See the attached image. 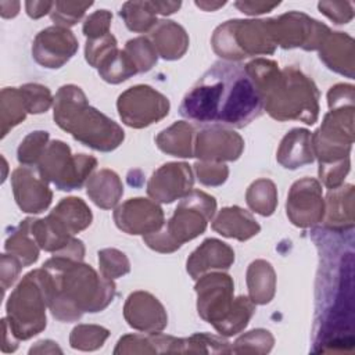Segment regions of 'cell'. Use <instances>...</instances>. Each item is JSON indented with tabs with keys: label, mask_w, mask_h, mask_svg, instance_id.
<instances>
[{
	"label": "cell",
	"mask_w": 355,
	"mask_h": 355,
	"mask_svg": "<svg viewBox=\"0 0 355 355\" xmlns=\"http://www.w3.org/2000/svg\"><path fill=\"white\" fill-rule=\"evenodd\" d=\"M349 158L333 164H319V178L329 190L336 189L344 183V179L349 172Z\"/></svg>",
	"instance_id": "cell-47"
},
{
	"label": "cell",
	"mask_w": 355,
	"mask_h": 355,
	"mask_svg": "<svg viewBox=\"0 0 355 355\" xmlns=\"http://www.w3.org/2000/svg\"><path fill=\"white\" fill-rule=\"evenodd\" d=\"M55 123L82 144L103 153L119 147L125 139L123 129L111 118L89 105L79 86H61L54 97Z\"/></svg>",
	"instance_id": "cell-4"
},
{
	"label": "cell",
	"mask_w": 355,
	"mask_h": 355,
	"mask_svg": "<svg viewBox=\"0 0 355 355\" xmlns=\"http://www.w3.org/2000/svg\"><path fill=\"white\" fill-rule=\"evenodd\" d=\"M114 354H158L155 333L126 334L119 338Z\"/></svg>",
	"instance_id": "cell-42"
},
{
	"label": "cell",
	"mask_w": 355,
	"mask_h": 355,
	"mask_svg": "<svg viewBox=\"0 0 355 355\" xmlns=\"http://www.w3.org/2000/svg\"><path fill=\"white\" fill-rule=\"evenodd\" d=\"M78 51V40L68 28L49 26L37 33L32 46L35 61L44 68H61Z\"/></svg>",
	"instance_id": "cell-14"
},
{
	"label": "cell",
	"mask_w": 355,
	"mask_h": 355,
	"mask_svg": "<svg viewBox=\"0 0 355 355\" xmlns=\"http://www.w3.org/2000/svg\"><path fill=\"white\" fill-rule=\"evenodd\" d=\"M26 105L24 96L19 89L4 87L1 90V118H3V133L4 137L10 128H14L25 119Z\"/></svg>",
	"instance_id": "cell-35"
},
{
	"label": "cell",
	"mask_w": 355,
	"mask_h": 355,
	"mask_svg": "<svg viewBox=\"0 0 355 355\" xmlns=\"http://www.w3.org/2000/svg\"><path fill=\"white\" fill-rule=\"evenodd\" d=\"M93 3H69V1H55L53 3V8L50 11L51 19L62 28H68L75 25L85 14V11Z\"/></svg>",
	"instance_id": "cell-44"
},
{
	"label": "cell",
	"mask_w": 355,
	"mask_h": 355,
	"mask_svg": "<svg viewBox=\"0 0 355 355\" xmlns=\"http://www.w3.org/2000/svg\"><path fill=\"white\" fill-rule=\"evenodd\" d=\"M155 143L161 151L169 155L190 158L194 157L196 133L190 123L178 121L159 132V135L155 137Z\"/></svg>",
	"instance_id": "cell-27"
},
{
	"label": "cell",
	"mask_w": 355,
	"mask_h": 355,
	"mask_svg": "<svg viewBox=\"0 0 355 355\" xmlns=\"http://www.w3.org/2000/svg\"><path fill=\"white\" fill-rule=\"evenodd\" d=\"M123 316L130 327L144 333L161 331L168 324L165 308L147 291H135L126 298Z\"/></svg>",
	"instance_id": "cell-19"
},
{
	"label": "cell",
	"mask_w": 355,
	"mask_h": 355,
	"mask_svg": "<svg viewBox=\"0 0 355 355\" xmlns=\"http://www.w3.org/2000/svg\"><path fill=\"white\" fill-rule=\"evenodd\" d=\"M116 226L128 234H150L164 225L162 208L147 198H130L114 211Z\"/></svg>",
	"instance_id": "cell-16"
},
{
	"label": "cell",
	"mask_w": 355,
	"mask_h": 355,
	"mask_svg": "<svg viewBox=\"0 0 355 355\" xmlns=\"http://www.w3.org/2000/svg\"><path fill=\"white\" fill-rule=\"evenodd\" d=\"M263 110L262 97L245 71L236 62H215L186 93L179 107L182 116L205 125L243 128Z\"/></svg>",
	"instance_id": "cell-1"
},
{
	"label": "cell",
	"mask_w": 355,
	"mask_h": 355,
	"mask_svg": "<svg viewBox=\"0 0 355 355\" xmlns=\"http://www.w3.org/2000/svg\"><path fill=\"white\" fill-rule=\"evenodd\" d=\"M112 14L107 10H98L89 15L83 24V33L87 39L101 37L110 33Z\"/></svg>",
	"instance_id": "cell-48"
},
{
	"label": "cell",
	"mask_w": 355,
	"mask_h": 355,
	"mask_svg": "<svg viewBox=\"0 0 355 355\" xmlns=\"http://www.w3.org/2000/svg\"><path fill=\"white\" fill-rule=\"evenodd\" d=\"M47 141L49 132L46 130H36L29 133L18 147V161L25 166H33L35 164H39L47 148Z\"/></svg>",
	"instance_id": "cell-40"
},
{
	"label": "cell",
	"mask_w": 355,
	"mask_h": 355,
	"mask_svg": "<svg viewBox=\"0 0 355 355\" xmlns=\"http://www.w3.org/2000/svg\"><path fill=\"white\" fill-rule=\"evenodd\" d=\"M234 262V251L218 239H207L187 259V272L197 280L208 270L229 269Z\"/></svg>",
	"instance_id": "cell-20"
},
{
	"label": "cell",
	"mask_w": 355,
	"mask_h": 355,
	"mask_svg": "<svg viewBox=\"0 0 355 355\" xmlns=\"http://www.w3.org/2000/svg\"><path fill=\"white\" fill-rule=\"evenodd\" d=\"M322 126L311 135L319 164H333L349 158L354 143V104L329 107Z\"/></svg>",
	"instance_id": "cell-8"
},
{
	"label": "cell",
	"mask_w": 355,
	"mask_h": 355,
	"mask_svg": "<svg viewBox=\"0 0 355 355\" xmlns=\"http://www.w3.org/2000/svg\"><path fill=\"white\" fill-rule=\"evenodd\" d=\"M108 329L97 324H78L72 329L69 336V344L73 349L94 351L103 347L108 338Z\"/></svg>",
	"instance_id": "cell-36"
},
{
	"label": "cell",
	"mask_w": 355,
	"mask_h": 355,
	"mask_svg": "<svg viewBox=\"0 0 355 355\" xmlns=\"http://www.w3.org/2000/svg\"><path fill=\"white\" fill-rule=\"evenodd\" d=\"M150 36L157 53L168 61L180 58L189 47L186 31L173 21H158Z\"/></svg>",
	"instance_id": "cell-25"
},
{
	"label": "cell",
	"mask_w": 355,
	"mask_h": 355,
	"mask_svg": "<svg viewBox=\"0 0 355 355\" xmlns=\"http://www.w3.org/2000/svg\"><path fill=\"white\" fill-rule=\"evenodd\" d=\"M270 19L275 43L283 49L301 47L306 51L319 50L330 33L327 25L308 17L304 12L290 11Z\"/></svg>",
	"instance_id": "cell-11"
},
{
	"label": "cell",
	"mask_w": 355,
	"mask_h": 355,
	"mask_svg": "<svg viewBox=\"0 0 355 355\" xmlns=\"http://www.w3.org/2000/svg\"><path fill=\"white\" fill-rule=\"evenodd\" d=\"M198 180L205 186H220L229 176V169L222 162L198 161L194 164Z\"/></svg>",
	"instance_id": "cell-46"
},
{
	"label": "cell",
	"mask_w": 355,
	"mask_h": 355,
	"mask_svg": "<svg viewBox=\"0 0 355 355\" xmlns=\"http://www.w3.org/2000/svg\"><path fill=\"white\" fill-rule=\"evenodd\" d=\"M125 51L132 58L137 72H147L157 64L158 53L153 42L147 37H136L129 40L125 46Z\"/></svg>",
	"instance_id": "cell-39"
},
{
	"label": "cell",
	"mask_w": 355,
	"mask_h": 355,
	"mask_svg": "<svg viewBox=\"0 0 355 355\" xmlns=\"http://www.w3.org/2000/svg\"><path fill=\"white\" fill-rule=\"evenodd\" d=\"M247 287L254 304L270 302L276 288V275L272 265L263 259L251 262L247 269Z\"/></svg>",
	"instance_id": "cell-28"
},
{
	"label": "cell",
	"mask_w": 355,
	"mask_h": 355,
	"mask_svg": "<svg viewBox=\"0 0 355 355\" xmlns=\"http://www.w3.org/2000/svg\"><path fill=\"white\" fill-rule=\"evenodd\" d=\"M86 187L90 200L103 209L114 208L123 194L122 182L111 169H101L96 172L89 178Z\"/></svg>",
	"instance_id": "cell-26"
},
{
	"label": "cell",
	"mask_w": 355,
	"mask_h": 355,
	"mask_svg": "<svg viewBox=\"0 0 355 355\" xmlns=\"http://www.w3.org/2000/svg\"><path fill=\"white\" fill-rule=\"evenodd\" d=\"M197 311L201 319L216 327L233 306V280L222 272H212L197 279Z\"/></svg>",
	"instance_id": "cell-12"
},
{
	"label": "cell",
	"mask_w": 355,
	"mask_h": 355,
	"mask_svg": "<svg viewBox=\"0 0 355 355\" xmlns=\"http://www.w3.org/2000/svg\"><path fill=\"white\" fill-rule=\"evenodd\" d=\"M50 275L49 308L60 322H75L85 312H100L115 295L112 280L100 276L90 265L54 255L43 263Z\"/></svg>",
	"instance_id": "cell-2"
},
{
	"label": "cell",
	"mask_w": 355,
	"mask_h": 355,
	"mask_svg": "<svg viewBox=\"0 0 355 355\" xmlns=\"http://www.w3.org/2000/svg\"><path fill=\"white\" fill-rule=\"evenodd\" d=\"M50 297V275L44 268L24 276L7 302V323L17 340H29L44 330Z\"/></svg>",
	"instance_id": "cell-6"
},
{
	"label": "cell",
	"mask_w": 355,
	"mask_h": 355,
	"mask_svg": "<svg viewBox=\"0 0 355 355\" xmlns=\"http://www.w3.org/2000/svg\"><path fill=\"white\" fill-rule=\"evenodd\" d=\"M280 3H265V1H236L234 6L244 14L255 15V14H263L269 12L275 7H277Z\"/></svg>",
	"instance_id": "cell-50"
},
{
	"label": "cell",
	"mask_w": 355,
	"mask_h": 355,
	"mask_svg": "<svg viewBox=\"0 0 355 355\" xmlns=\"http://www.w3.org/2000/svg\"><path fill=\"white\" fill-rule=\"evenodd\" d=\"M98 265L101 275L110 280L121 277L130 270L128 257L116 248H104L98 251Z\"/></svg>",
	"instance_id": "cell-41"
},
{
	"label": "cell",
	"mask_w": 355,
	"mask_h": 355,
	"mask_svg": "<svg viewBox=\"0 0 355 355\" xmlns=\"http://www.w3.org/2000/svg\"><path fill=\"white\" fill-rule=\"evenodd\" d=\"M32 218H26L6 241V250L17 257L24 266H29L39 258V245L31 232Z\"/></svg>",
	"instance_id": "cell-30"
},
{
	"label": "cell",
	"mask_w": 355,
	"mask_h": 355,
	"mask_svg": "<svg viewBox=\"0 0 355 355\" xmlns=\"http://www.w3.org/2000/svg\"><path fill=\"white\" fill-rule=\"evenodd\" d=\"M223 4H225V1H222V3H216V4H212V3H204V1H196V6H198V7L204 8L205 11H214V10L219 8V7H222Z\"/></svg>",
	"instance_id": "cell-54"
},
{
	"label": "cell",
	"mask_w": 355,
	"mask_h": 355,
	"mask_svg": "<svg viewBox=\"0 0 355 355\" xmlns=\"http://www.w3.org/2000/svg\"><path fill=\"white\" fill-rule=\"evenodd\" d=\"M232 345L223 338L209 333H196L183 338V354H230Z\"/></svg>",
	"instance_id": "cell-37"
},
{
	"label": "cell",
	"mask_w": 355,
	"mask_h": 355,
	"mask_svg": "<svg viewBox=\"0 0 355 355\" xmlns=\"http://www.w3.org/2000/svg\"><path fill=\"white\" fill-rule=\"evenodd\" d=\"M11 183L15 201L24 212L39 214L50 205L53 193L37 169L35 171L32 166L17 168L12 172Z\"/></svg>",
	"instance_id": "cell-18"
},
{
	"label": "cell",
	"mask_w": 355,
	"mask_h": 355,
	"mask_svg": "<svg viewBox=\"0 0 355 355\" xmlns=\"http://www.w3.org/2000/svg\"><path fill=\"white\" fill-rule=\"evenodd\" d=\"M116 108L125 125L141 129L168 115L169 100L151 86L136 85L118 97Z\"/></svg>",
	"instance_id": "cell-10"
},
{
	"label": "cell",
	"mask_w": 355,
	"mask_h": 355,
	"mask_svg": "<svg viewBox=\"0 0 355 355\" xmlns=\"http://www.w3.org/2000/svg\"><path fill=\"white\" fill-rule=\"evenodd\" d=\"M245 67L258 89L263 108L277 121H301L313 125L319 116V90L312 79L294 67L279 69L270 60L257 58Z\"/></svg>",
	"instance_id": "cell-3"
},
{
	"label": "cell",
	"mask_w": 355,
	"mask_h": 355,
	"mask_svg": "<svg viewBox=\"0 0 355 355\" xmlns=\"http://www.w3.org/2000/svg\"><path fill=\"white\" fill-rule=\"evenodd\" d=\"M245 200L254 212L262 216H270L277 205V190L275 183L269 179L255 180L248 187Z\"/></svg>",
	"instance_id": "cell-32"
},
{
	"label": "cell",
	"mask_w": 355,
	"mask_h": 355,
	"mask_svg": "<svg viewBox=\"0 0 355 355\" xmlns=\"http://www.w3.org/2000/svg\"><path fill=\"white\" fill-rule=\"evenodd\" d=\"M287 216L298 227H311L323 220L324 201L322 184L313 178L297 180L287 197Z\"/></svg>",
	"instance_id": "cell-13"
},
{
	"label": "cell",
	"mask_w": 355,
	"mask_h": 355,
	"mask_svg": "<svg viewBox=\"0 0 355 355\" xmlns=\"http://www.w3.org/2000/svg\"><path fill=\"white\" fill-rule=\"evenodd\" d=\"M277 162L287 169H297L315 161L311 132L294 128L282 139L277 150Z\"/></svg>",
	"instance_id": "cell-23"
},
{
	"label": "cell",
	"mask_w": 355,
	"mask_h": 355,
	"mask_svg": "<svg viewBox=\"0 0 355 355\" xmlns=\"http://www.w3.org/2000/svg\"><path fill=\"white\" fill-rule=\"evenodd\" d=\"M215 211L216 201L212 196L191 190L182 198L172 218L159 230L143 236V240L154 251L173 252L186 241L204 233Z\"/></svg>",
	"instance_id": "cell-5"
},
{
	"label": "cell",
	"mask_w": 355,
	"mask_h": 355,
	"mask_svg": "<svg viewBox=\"0 0 355 355\" xmlns=\"http://www.w3.org/2000/svg\"><path fill=\"white\" fill-rule=\"evenodd\" d=\"M25 7L31 18H40L51 11L53 1H26Z\"/></svg>",
	"instance_id": "cell-51"
},
{
	"label": "cell",
	"mask_w": 355,
	"mask_h": 355,
	"mask_svg": "<svg viewBox=\"0 0 355 355\" xmlns=\"http://www.w3.org/2000/svg\"><path fill=\"white\" fill-rule=\"evenodd\" d=\"M214 51L226 60L237 61L257 54H272L277 47L272 19H230L212 35Z\"/></svg>",
	"instance_id": "cell-7"
},
{
	"label": "cell",
	"mask_w": 355,
	"mask_h": 355,
	"mask_svg": "<svg viewBox=\"0 0 355 355\" xmlns=\"http://www.w3.org/2000/svg\"><path fill=\"white\" fill-rule=\"evenodd\" d=\"M116 49H118L116 39L111 33H107L101 37L87 39L86 49H85V57H86V61L92 67L97 68L100 65V62Z\"/></svg>",
	"instance_id": "cell-45"
},
{
	"label": "cell",
	"mask_w": 355,
	"mask_h": 355,
	"mask_svg": "<svg viewBox=\"0 0 355 355\" xmlns=\"http://www.w3.org/2000/svg\"><path fill=\"white\" fill-rule=\"evenodd\" d=\"M244 150L243 137L223 126L204 128L196 136L194 157L201 161L223 162L236 161Z\"/></svg>",
	"instance_id": "cell-15"
},
{
	"label": "cell",
	"mask_w": 355,
	"mask_h": 355,
	"mask_svg": "<svg viewBox=\"0 0 355 355\" xmlns=\"http://www.w3.org/2000/svg\"><path fill=\"white\" fill-rule=\"evenodd\" d=\"M97 166V159L86 154H71V148L61 140H53L42 155L37 171L58 190L80 189Z\"/></svg>",
	"instance_id": "cell-9"
},
{
	"label": "cell",
	"mask_w": 355,
	"mask_h": 355,
	"mask_svg": "<svg viewBox=\"0 0 355 355\" xmlns=\"http://www.w3.org/2000/svg\"><path fill=\"white\" fill-rule=\"evenodd\" d=\"M193 172L184 162H168L159 166L148 180L147 193L155 201L171 204L193 190Z\"/></svg>",
	"instance_id": "cell-17"
},
{
	"label": "cell",
	"mask_w": 355,
	"mask_h": 355,
	"mask_svg": "<svg viewBox=\"0 0 355 355\" xmlns=\"http://www.w3.org/2000/svg\"><path fill=\"white\" fill-rule=\"evenodd\" d=\"M19 90L24 96L26 111L31 114L46 112L54 100L49 87L39 83H26L21 86Z\"/></svg>",
	"instance_id": "cell-43"
},
{
	"label": "cell",
	"mask_w": 355,
	"mask_h": 355,
	"mask_svg": "<svg viewBox=\"0 0 355 355\" xmlns=\"http://www.w3.org/2000/svg\"><path fill=\"white\" fill-rule=\"evenodd\" d=\"M318 7L334 24H348L354 18V6L349 1H320Z\"/></svg>",
	"instance_id": "cell-49"
},
{
	"label": "cell",
	"mask_w": 355,
	"mask_h": 355,
	"mask_svg": "<svg viewBox=\"0 0 355 355\" xmlns=\"http://www.w3.org/2000/svg\"><path fill=\"white\" fill-rule=\"evenodd\" d=\"M319 58L326 67L349 79L355 75L354 39L344 32H330L319 47Z\"/></svg>",
	"instance_id": "cell-21"
},
{
	"label": "cell",
	"mask_w": 355,
	"mask_h": 355,
	"mask_svg": "<svg viewBox=\"0 0 355 355\" xmlns=\"http://www.w3.org/2000/svg\"><path fill=\"white\" fill-rule=\"evenodd\" d=\"M119 15L128 29L133 32H147L158 24L155 10L150 1H128L122 6Z\"/></svg>",
	"instance_id": "cell-34"
},
{
	"label": "cell",
	"mask_w": 355,
	"mask_h": 355,
	"mask_svg": "<svg viewBox=\"0 0 355 355\" xmlns=\"http://www.w3.org/2000/svg\"><path fill=\"white\" fill-rule=\"evenodd\" d=\"M254 312H255V304L250 300V297L240 295L233 301V306L230 312L215 327V330L226 337L234 336L241 330H244V327L248 324L250 319L252 318Z\"/></svg>",
	"instance_id": "cell-33"
},
{
	"label": "cell",
	"mask_w": 355,
	"mask_h": 355,
	"mask_svg": "<svg viewBox=\"0 0 355 355\" xmlns=\"http://www.w3.org/2000/svg\"><path fill=\"white\" fill-rule=\"evenodd\" d=\"M150 3L155 10V14H162V15L173 14L182 6L180 1H150Z\"/></svg>",
	"instance_id": "cell-53"
},
{
	"label": "cell",
	"mask_w": 355,
	"mask_h": 355,
	"mask_svg": "<svg viewBox=\"0 0 355 355\" xmlns=\"http://www.w3.org/2000/svg\"><path fill=\"white\" fill-rule=\"evenodd\" d=\"M275 344V338L269 330L255 329L234 341L233 354H268Z\"/></svg>",
	"instance_id": "cell-38"
},
{
	"label": "cell",
	"mask_w": 355,
	"mask_h": 355,
	"mask_svg": "<svg viewBox=\"0 0 355 355\" xmlns=\"http://www.w3.org/2000/svg\"><path fill=\"white\" fill-rule=\"evenodd\" d=\"M354 186L341 184L330 189L326 196L322 222L333 232H345L354 227Z\"/></svg>",
	"instance_id": "cell-22"
},
{
	"label": "cell",
	"mask_w": 355,
	"mask_h": 355,
	"mask_svg": "<svg viewBox=\"0 0 355 355\" xmlns=\"http://www.w3.org/2000/svg\"><path fill=\"white\" fill-rule=\"evenodd\" d=\"M62 354V349L57 345V343L51 340H43L36 343L35 347L29 349V354Z\"/></svg>",
	"instance_id": "cell-52"
},
{
	"label": "cell",
	"mask_w": 355,
	"mask_h": 355,
	"mask_svg": "<svg viewBox=\"0 0 355 355\" xmlns=\"http://www.w3.org/2000/svg\"><path fill=\"white\" fill-rule=\"evenodd\" d=\"M72 236L90 226L93 215L82 198L67 197L50 212Z\"/></svg>",
	"instance_id": "cell-29"
},
{
	"label": "cell",
	"mask_w": 355,
	"mask_h": 355,
	"mask_svg": "<svg viewBox=\"0 0 355 355\" xmlns=\"http://www.w3.org/2000/svg\"><path fill=\"white\" fill-rule=\"evenodd\" d=\"M212 229L225 237L245 241L258 234L261 226L248 211L233 205L219 211L212 222Z\"/></svg>",
	"instance_id": "cell-24"
},
{
	"label": "cell",
	"mask_w": 355,
	"mask_h": 355,
	"mask_svg": "<svg viewBox=\"0 0 355 355\" xmlns=\"http://www.w3.org/2000/svg\"><path fill=\"white\" fill-rule=\"evenodd\" d=\"M100 76L108 83H121L137 72L136 65L125 50H114L97 67Z\"/></svg>",
	"instance_id": "cell-31"
}]
</instances>
